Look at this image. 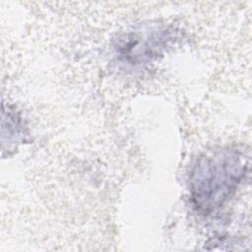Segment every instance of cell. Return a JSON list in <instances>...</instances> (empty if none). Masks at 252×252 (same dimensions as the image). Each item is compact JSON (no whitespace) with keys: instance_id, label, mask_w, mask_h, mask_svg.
<instances>
[{"instance_id":"cell-1","label":"cell","mask_w":252,"mask_h":252,"mask_svg":"<svg viewBox=\"0 0 252 252\" xmlns=\"http://www.w3.org/2000/svg\"><path fill=\"white\" fill-rule=\"evenodd\" d=\"M248 161L240 151L219 148L197 158L189 171L190 200L197 211L211 214L222 207L245 177Z\"/></svg>"},{"instance_id":"cell-2","label":"cell","mask_w":252,"mask_h":252,"mask_svg":"<svg viewBox=\"0 0 252 252\" xmlns=\"http://www.w3.org/2000/svg\"><path fill=\"white\" fill-rule=\"evenodd\" d=\"M173 31L163 25L137 28L122 33L114 44L118 60L130 67H141L160 55L173 37Z\"/></svg>"}]
</instances>
